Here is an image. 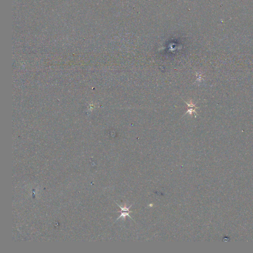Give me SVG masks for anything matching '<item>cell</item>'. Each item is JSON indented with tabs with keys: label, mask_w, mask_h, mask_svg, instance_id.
I'll list each match as a JSON object with an SVG mask.
<instances>
[{
	"label": "cell",
	"mask_w": 253,
	"mask_h": 253,
	"mask_svg": "<svg viewBox=\"0 0 253 253\" xmlns=\"http://www.w3.org/2000/svg\"><path fill=\"white\" fill-rule=\"evenodd\" d=\"M116 204L118 205V206H119V207H120V209H121V211H120L118 212H119L121 213V215H120V217H119L118 218L117 220H118V219H119V218H121V217H123L124 218H125V219L127 216H128V217H129V218H130L131 219L133 220V218H131V216L129 215V213H130L132 212V211H130V208L131 207H132V205L130 206V207H126V206L124 207H122L121 206L118 205V204H117V203H116Z\"/></svg>",
	"instance_id": "cell-1"
}]
</instances>
